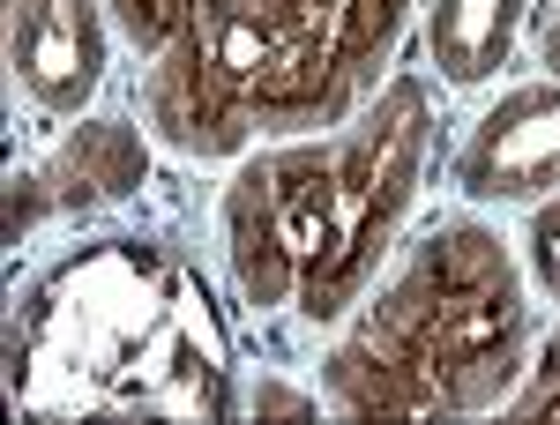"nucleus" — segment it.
<instances>
[{"label":"nucleus","mask_w":560,"mask_h":425,"mask_svg":"<svg viewBox=\"0 0 560 425\" xmlns=\"http://www.w3.org/2000/svg\"><path fill=\"white\" fill-rule=\"evenodd\" d=\"M530 261H538L546 292H560V202H546L538 224H530Z\"/></svg>","instance_id":"12"},{"label":"nucleus","mask_w":560,"mask_h":425,"mask_svg":"<svg viewBox=\"0 0 560 425\" xmlns=\"http://www.w3.org/2000/svg\"><path fill=\"white\" fill-rule=\"evenodd\" d=\"M120 8V23L135 31V45H150V52H165L179 38V23H187V8L195 0H113Z\"/></svg>","instance_id":"11"},{"label":"nucleus","mask_w":560,"mask_h":425,"mask_svg":"<svg viewBox=\"0 0 560 425\" xmlns=\"http://www.w3.org/2000/svg\"><path fill=\"white\" fill-rule=\"evenodd\" d=\"M523 306L516 269L493 232L448 224L411 255V269L382 292L366 329L329 358L337 403L374 411H471L516 366Z\"/></svg>","instance_id":"1"},{"label":"nucleus","mask_w":560,"mask_h":425,"mask_svg":"<svg viewBox=\"0 0 560 425\" xmlns=\"http://www.w3.org/2000/svg\"><path fill=\"white\" fill-rule=\"evenodd\" d=\"M411 0H261L255 128H329L374 83Z\"/></svg>","instance_id":"3"},{"label":"nucleus","mask_w":560,"mask_h":425,"mask_svg":"<svg viewBox=\"0 0 560 425\" xmlns=\"http://www.w3.org/2000/svg\"><path fill=\"white\" fill-rule=\"evenodd\" d=\"M261 75V0H195L179 38L150 68V120L179 150L217 157L255 128Z\"/></svg>","instance_id":"4"},{"label":"nucleus","mask_w":560,"mask_h":425,"mask_svg":"<svg viewBox=\"0 0 560 425\" xmlns=\"http://www.w3.org/2000/svg\"><path fill=\"white\" fill-rule=\"evenodd\" d=\"M8 60H15V83L38 105L75 113L105 68L97 8L90 0H8Z\"/></svg>","instance_id":"8"},{"label":"nucleus","mask_w":560,"mask_h":425,"mask_svg":"<svg viewBox=\"0 0 560 425\" xmlns=\"http://www.w3.org/2000/svg\"><path fill=\"white\" fill-rule=\"evenodd\" d=\"M516 411H523V418H560V351H553V366H546V381L530 388Z\"/></svg>","instance_id":"13"},{"label":"nucleus","mask_w":560,"mask_h":425,"mask_svg":"<svg viewBox=\"0 0 560 425\" xmlns=\"http://www.w3.org/2000/svg\"><path fill=\"white\" fill-rule=\"evenodd\" d=\"M419 150H427V97H419L411 83L388 90V105L374 113V128H359L351 142H337V239H329L322 269L306 276V292H300V306L314 314V321L337 314V306L366 284L382 239L396 232V216H404V202H411Z\"/></svg>","instance_id":"6"},{"label":"nucleus","mask_w":560,"mask_h":425,"mask_svg":"<svg viewBox=\"0 0 560 425\" xmlns=\"http://www.w3.org/2000/svg\"><path fill=\"white\" fill-rule=\"evenodd\" d=\"M142 179V142H135L120 120H90L60 157L45 172L38 187H52L60 202H97V194H128Z\"/></svg>","instance_id":"10"},{"label":"nucleus","mask_w":560,"mask_h":425,"mask_svg":"<svg viewBox=\"0 0 560 425\" xmlns=\"http://www.w3.org/2000/svg\"><path fill=\"white\" fill-rule=\"evenodd\" d=\"M516 23H523V0H441L433 8V60L441 75L456 83H478L509 60L516 45Z\"/></svg>","instance_id":"9"},{"label":"nucleus","mask_w":560,"mask_h":425,"mask_svg":"<svg viewBox=\"0 0 560 425\" xmlns=\"http://www.w3.org/2000/svg\"><path fill=\"white\" fill-rule=\"evenodd\" d=\"M75 306L52 298V366L83 381V403L128 411H217V329L202 298L165 261L120 255V298H90V276H60Z\"/></svg>","instance_id":"2"},{"label":"nucleus","mask_w":560,"mask_h":425,"mask_svg":"<svg viewBox=\"0 0 560 425\" xmlns=\"http://www.w3.org/2000/svg\"><path fill=\"white\" fill-rule=\"evenodd\" d=\"M464 187L486 202L560 187V23L546 38V75L478 120L471 150H464Z\"/></svg>","instance_id":"7"},{"label":"nucleus","mask_w":560,"mask_h":425,"mask_svg":"<svg viewBox=\"0 0 560 425\" xmlns=\"http://www.w3.org/2000/svg\"><path fill=\"white\" fill-rule=\"evenodd\" d=\"M224 232H232V269L247 306L300 298L337 239V150H277L247 165L232 187Z\"/></svg>","instance_id":"5"}]
</instances>
